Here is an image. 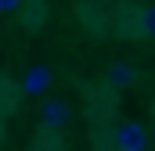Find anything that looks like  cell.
<instances>
[{
  "label": "cell",
  "mask_w": 155,
  "mask_h": 151,
  "mask_svg": "<svg viewBox=\"0 0 155 151\" xmlns=\"http://www.w3.org/2000/svg\"><path fill=\"white\" fill-rule=\"evenodd\" d=\"M43 79H47V76H43V72H33V76H29V79H25V90H29V94H33V90H43V86H47Z\"/></svg>",
  "instance_id": "cell-8"
},
{
  "label": "cell",
  "mask_w": 155,
  "mask_h": 151,
  "mask_svg": "<svg viewBox=\"0 0 155 151\" xmlns=\"http://www.w3.org/2000/svg\"><path fill=\"white\" fill-rule=\"evenodd\" d=\"M83 101H87V115L94 122H105L119 112V97L108 83H87L83 86Z\"/></svg>",
  "instance_id": "cell-1"
},
{
  "label": "cell",
  "mask_w": 155,
  "mask_h": 151,
  "mask_svg": "<svg viewBox=\"0 0 155 151\" xmlns=\"http://www.w3.org/2000/svg\"><path fill=\"white\" fill-rule=\"evenodd\" d=\"M137 36L155 40V4H144V7H137Z\"/></svg>",
  "instance_id": "cell-6"
},
{
  "label": "cell",
  "mask_w": 155,
  "mask_h": 151,
  "mask_svg": "<svg viewBox=\"0 0 155 151\" xmlns=\"http://www.w3.org/2000/svg\"><path fill=\"white\" fill-rule=\"evenodd\" d=\"M25 151H69V144H65L61 133H47V130H40L36 137L29 140V148H25Z\"/></svg>",
  "instance_id": "cell-5"
},
{
  "label": "cell",
  "mask_w": 155,
  "mask_h": 151,
  "mask_svg": "<svg viewBox=\"0 0 155 151\" xmlns=\"http://www.w3.org/2000/svg\"><path fill=\"white\" fill-rule=\"evenodd\" d=\"M112 140H116V151H144L148 148V130L137 119H123L112 130Z\"/></svg>",
  "instance_id": "cell-2"
},
{
  "label": "cell",
  "mask_w": 155,
  "mask_h": 151,
  "mask_svg": "<svg viewBox=\"0 0 155 151\" xmlns=\"http://www.w3.org/2000/svg\"><path fill=\"white\" fill-rule=\"evenodd\" d=\"M69 119H72V112H69L65 101H43L40 104V126L47 133H61L69 126Z\"/></svg>",
  "instance_id": "cell-3"
},
{
  "label": "cell",
  "mask_w": 155,
  "mask_h": 151,
  "mask_svg": "<svg viewBox=\"0 0 155 151\" xmlns=\"http://www.w3.org/2000/svg\"><path fill=\"white\" fill-rule=\"evenodd\" d=\"M25 4H18V0H0V11H22Z\"/></svg>",
  "instance_id": "cell-10"
},
{
  "label": "cell",
  "mask_w": 155,
  "mask_h": 151,
  "mask_svg": "<svg viewBox=\"0 0 155 151\" xmlns=\"http://www.w3.org/2000/svg\"><path fill=\"white\" fill-rule=\"evenodd\" d=\"M7 108H11V101L0 97V148H4V115H7Z\"/></svg>",
  "instance_id": "cell-9"
},
{
  "label": "cell",
  "mask_w": 155,
  "mask_h": 151,
  "mask_svg": "<svg viewBox=\"0 0 155 151\" xmlns=\"http://www.w3.org/2000/svg\"><path fill=\"white\" fill-rule=\"evenodd\" d=\"M94 148H97V151H116V140H112V133L97 130V133H94Z\"/></svg>",
  "instance_id": "cell-7"
},
{
  "label": "cell",
  "mask_w": 155,
  "mask_h": 151,
  "mask_svg": "<svg viewBox=\"0 0 155 151\" xmlns=\"http://www.w3.org/2000/svg\"><path fill=\"white\" fill-rule=\"evenodd\" d=\"M105 83H108L112 90L130 86V83H134V65H126V61H112V65L105 69Z\"/></svg>",
  "instance_id": "cell-4"
}]
</instances>
